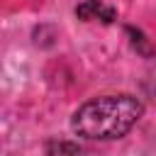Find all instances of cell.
<instances>
[{
  "instance_id": "2",
  "label": "cell",
  "mask_w": 156,
  "mask_h": 156,
  "mask_svg": "<svg viewBox=\"0 0 156 156\" xmlns=\"http://www.w3.org/2000/svg\"><path fill=\"white\" fill-rule=\"evenodd\" d=\"M76 17H80V20H100V22L110 24V22L117 20V10L105 5V2H100V0H85V2H80L76 7Z\"/></svg>"
},
{
  "instance_id": "5",
  "label": "cell",
  "mask_w": 156,
  "mask_h": 156,
  "mask_svg": "<svg viewBox=\"0 0 156 156\" xmlns=\"http://www.w3.org/2000/svg\"><path fill=\"white\" fill-rule=\"evenodd\" d=\"M154 100H156V85H154Z\"/></svg>"
},
{
  "instance_id": "3",
  "label": "cell",
  "mask_w": 156,
  "mask_h": 156,
  "mask_svg": "<svg viewBox=\"0 0 156 156\" xmlns=\"http://www.w3.org/2000/svg\"><path fill=\"white\" fill-rule=\"evenodd\" d=\"M127 34L132 37V46L141 54V56H146V58H151L154 54H156V49H154V44L144 37V32L141 29H134V27H127Z\"/></svg>"
},
{
  "instance_id": "1",
  "label": "cell",
  "mask_w": 156,
  "mask_h": 156,
  "mask_svg": "<svg viewBox=\"0 0 156 156\" xmlns=\"http://www.w3.org/2000/svg\"><path fill=\"white\" fill-rule=\"evenodd\" d=\"M141 115L144 105L134 95H100L73 112L71 129L85 139H119L139 122Z\"/></svg>"
},
{
  "instance_id": "4",
  "label": "cell",
  "mask_w": 156,
  "mask_h": 156,
  "mask_svg": "<svg viewBox=\"0 0 156 156\" xmlns=\"http://www.w3.org/2000/svg\"><path fill=\"white\" fill-rule=\"evenodd\" d=\"M49 156H80V149L73 141H51Z\"/></svg>"
}]
</instances>
